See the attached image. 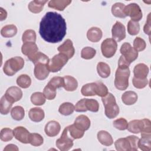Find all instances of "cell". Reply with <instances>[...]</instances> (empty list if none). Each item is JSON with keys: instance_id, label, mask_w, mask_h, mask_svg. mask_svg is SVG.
<instances>
[{"instance_id": "obj_1", "label": "cell", "mask_w": 151, "mask_h": 151, "mask_svg": "<svg viewBox=\"0 0 151 151\" xmlns=\"http://www.w3.org/2000/svg\"><path fill=\"white\" fill-rule=\"evenodd\" d=\"M66 32V22L61 15L57 12H47L40 23L39 33L47 42L55 44L61 41Z\"/></svg>"}, {"instance_id": "obj_2", "label": "cell", "mask_w": 151, "mask_h": 151, "mask_svg": "<svg viewBox=\"0 0 151 151\" xmlns=\"http://www.w3.org/2000/svg\"><path fill=\"white\" fill-rule=\"evenodd\" d=\"M101 100L104 107V113L106 117L110 119L117 117L120 110L113 94L108 93L106 96L101 97Z\"/></svg>"}, {"instance_id": "obj_3", "label": "cell", "mask_w": 151, "mask_h": 151, "mask_svg": "<svg viewBox=\"0 0 151 151\" xmlns=\"http://www.w3.org/2000/svg\"><path fill=\"white\" fill-rule=\"evenodd\" d=\"M139 137L136 136H129L119 138L114 142L116 149L118 151H134L138 149Z\"/></svg>"}, {"instance_id": "obj_4", "label": "cell", "mask_w": 151, "mask_h": 151, "mask_svg": "<svg viewBox=\"0 0 151 151\" xmlns=\"http://www.w3.org/2000/svg\"><path fill=\"white\" fill-rule=\"evenodd\" d=\"M130 71L129 67H118L115 73L114 84L116 88L119 90H125L129 87V78Z\"/></svg>"}, {"instance_id": "obj_5", "label": "cell", "mask_w": 151, "mask_h": 151, "mask_svg": "<svg viewBox=\"0 0 151 151\" xmlns=\"http://www.w3.org/2000/svg\"><path fill=\"white\" fill-rule=\"evenodd\" d=\"M24 59L21 57L17 56L11 58L6 60L4 64V73L8 76H12L24 67Z\"/></svg>"}, {"instance_id": "obj_6", "label": "cell", "mask_w": 151, "mask_h": 151, "mask_svg": "<svg viewBox=\"0 0 151 151\" xmlns=\"http://www.w3.org/2000/svg\"><path fill=\"white\" fill-rule=\"evenodd\" d=\"M68 58L63 54L59 53L55 55L47 64V67L50 72L56 73L60 71L62 68L67 64Z\"/></svg>"}, {"instance_id": "obj_7", "label": "cell", "mask_w": 151, "mask_h": 151, "mask_svg": "<svg viewBox=\"0 0 151 151\" xmlns=\"http://www.w3.org/2000/svg\"><path fill=\"white\" fill-rule=\"evenodd\" d=\"M68 126L65 127L63 131L61 137L56 140L55 145L61 151H67L73 146V139L68 136Z\"/></svg>"}, {"instance_id": "obj_8", "label": "cell", "mask_w": 151, "mask_h": 151, "mask_svg": "<svg viewBox=\"0 0 151 151\" xmlns=\"http://www.w3.org/2000/svg\"><path fill=\"white\" fill-rule=\"evenodd\" d=\"M117 44L113 38L105 39L101 44V50L103 55L106 58H111L116 53Z\"/></svg>"}, {"instance_id": "obj_9", "label": "cell", "mask_w": 151, "mask_h": 151, "mask_svg": "<svg viewBox=\"0 0 151 151\" xmlns=\"http://www.w3.org/2000/svg\"><path fill=\"white\" fill-rule=\"evenodd\" d=\"M124 12L126 17L128 16L130 17V20L135 22H138L141 20L143 17L140 6L136 3H131L125 6Z\"/></svg>"}, {"instance_id": "obj_10", "label": "cell", "mask_w": 151, "mask_h": 151, "mask_svg": "<svg viewBox=\"0 0 151 151\" xmlns=\"http://www.w3.org/2000/svg\"><path fill=\"white\" fill-rule=\"evenodd\" d=\"M120 51L122 55L130 64L137 58L138 52L129 42H124L121 46Z\"/></svg>"}, {"instance_id": "obj_11", "label": "cell", "mask_w": 151, "mask_h": 151, "mask_svg": "<svg viewBox=\"0 0 151 151\" xmlns=\"http://www.w3.org/2000/svg\"><path fill=\"white\" fill-rule=\"evenodd\" d=\"M112 38L116 41L120 42L126 38V28L119 21H116L111 29Z\"/></svg>"}, {"instance_id": "obj_12", "label": "cell", "mask_w": 151, "mask_h": 151, "mask_svg": "<svg viewBox=\"0 0 151 151\" xmlns=\"http://www.w3.org/2000/svg\"><path fill=\"white\" fill-rule=\"evenodd\" d=\"M14 136L19 142L22 143H29L30 133L24 127L18 126L13 130Z\"/></svg>"}, {"instance_id": "obj_13", "label": "cell", "mask_w": 151, "mask_h": 151, "mask_svg": "<svg viewBox=\"0 0 151 151\" xmlns=\"http://www.w3.org/2000/svg\"><path fill=\"white\" fill-rule=\"evenodd\" d=\"M57 50L60 53L66 55L68 60L71 58L75 53V49L73 46V42L70 39L66 40L61 45H60L58 47Z\"/></svg>"}, {"instance_id": "obj_14", "label": "cell", "mask_w": 151, "mask_h": 151, "mask_svg": "<svg viewBox=\"0 0 151 151\" xmlns=\"http://www.w3.org/2000/svg\"><path fill=\"white\" fill-rule=\"evenodd\" d=\"M34 73L35 78L39 80H44L47 78L50 71L47 67V64L38 63L35 65Z\"/></svg>"}, {"instance_id": "obj_15", "label": "cell", "mask_w": 151, "mask_h": 151, "mask_svg": "<svg viewBox=\"0 0 151 151\" xmlns=\"http://www.w3.org/2000/svg\"><path fill=\"white\" fill-rule=\"evenodd\" d=\"M61 130L60 123L55 120L48 122L44 128L45 134L49 137H54L58 134Z\"/></svg>"}, {"instance_id": "obj_16", "label": "cell", "mask_w": 151, "mask_h": 151, "mask_svg": "<svg viewBox=\"0 0 151 151\" xmlns=\"http://www.w3.org/2000/svg\"><path fill=\"white\" fill-rule=\"evenodd\" d=\"M38 51V48L34 42H27L22 44L21 47L22 53L27 56L30 60Z\"/></svg>"}, {"instance_id": "obj_17", "label": "cell", "mask_w": 151, "mask_h": 151, "mask_svg": "<svg viewBox=\"0 0 151 151\" xmlns=\"http://www.w3.org/2000/svg\"><path fill=\"white\" fill-rule=\"evenodd\" d=\"M14 103L18 101L22 97V90L17 86H11L9 87L5 94Z\"/></svg>"}, {"instance_id": "obj_18", "label": "cell", "mask_w": 151, "mask_h": 151, "mask_svg": "<svg viewBox=\"0 0 151 151\" xmlns=\"http://www.w3.org/2000/svg\"><path fill=\"white\" fill-rule=\"evenodd\" d=\"M149 67L144 63H139L135 65L133 69L134 77L137 78L145 79L149 73Z\"/></svg>"}, {"instance_id": "obj_19", "label": "cell", "mask_w": 151, "mask_h": 151, "mask_svg": "<svg viewBox=\"0 0 151 151\" xmlns=\"http://www.w3.org/2000/svg\"><path fill=\"white\" fill-rule=\"evenodd\" d=\"M74 124L76 127H77L83 131H86L90 128L91 122L90 120L87 116L81 114L77 117Z\"/></svg>"}, {"instance_id": "obj_20", "label": "cell", "mask_w": 151, "mask_h": 151, "mask_svg": "<svg viewBox=\"0 0 151 151\" xmlns=\"http://www.w3.org/2000/svg\"><path fill=\"white\" fill-rule=\"evenodd\" d=\"M103 32L100 28L96 27L90 28L87 32V39L93 42H99L102 38Z\"/></svg>"}, {"instance_id": "obj_21", "label": "cell", "mask_w": 151, "mask_h": 151, "mask_svg": "<svg viewBox=\"0 0 151 151\" xmlns=\"http://www.w3.org/2000/svg\"><path fill=\"white\" fill-rule=\"evenodd\" d=\"M28 116L31 120L34 122H40L42 121L44 117V111L40 107H34L31 108L29 112Z\"/></svg>"}, {"instance_id": "obj_22", "label": "cell", "mask_w": 151, "mask_h": 151, "mask_svg": "<svg viewBox=\"0 0 151 151\" xmlns=\"http://www.w3.org/2000/svg\"><path fill=\"white\" fill-rule=\"evenodd\" d=\"M14 102L4 94L0 101V112L3 115H6L9 113Z\"/></svg>"}, {"instance_id": "obj_23", "label": "cell", "mask_w": 151, "mask_h": 151, "mask_svg": "<svg viewBox=\"0 0 151 151\" xmlns=\"http://www.w3.org/2000/svg\"><path fill=\"white\" fill-rule=\"evenodd\" d=\"M97 139L99 142L106 146H110L113 143V139L111 134L105 130H100L97 133Z\"/></svg>"}, {"instance_id": "obj_24", "label": "cell", "mask_w": 151, "mask_h": 151, "mask_svg": "<svg viewBox=\"0 0 151 151\" xmlns=\"http://www.w3.org/2000/svg\"><path fill=\"white\" fill-rule=\"evenodd\" d=\"M138 99L137 93L133 91H127L124 92L122 96L123 103L127 106L134 104Z\"/></svg>"}, {"instance_id": "obj_25", "label": "cell", "mask_w": 151, "mask_h": 151, "mask_svg": "<svg viewBox=\"0 0 151 151\" xmlns=\"http://www.w3.org/2000/svg\"><path fill=\"white\" fill-rule=\"evenodd\" d=\"M63 78L64 82L63 87L66 91H73L77 88L78 82L74 77L70 76H65L63 77Z\"/></svg>"}, {"instance_id": "obj_26", "label": "cell", "mask_w": 151, "mask_h": 151, "mask_svg": "<svg viewBox=\"0 0 151 151\" xmlns=\"http://www.w3.org/2000/svg\"><path fill=\"white\" fill-rule=\"evenodd\" d=\"M71 3L70 0H51L48 2V6L51 8L63 11Z\"/></svg>"}, {"instance_id": "obj_27", "label": "cell", "mask_w": 151, "mask_h": 151, "mask_svg": "<svg viewBox=\"0 0 151 151\" xmlns=\"http://www.w3.org/2000/svg\"><path fill=\"white\" fill-rule=\"evenodd\" d=\"M137 146L143 151H150L151 150V134L141 135V139H139Z\"/></svg>"}, {"instance_id": "obj_28", "label": "cell", "mask_w": 151, "mask_h": 151, "mask_svg": "<svg viewBox=\"0 0 151 151\" xmlns=\"http://www.w3.org/2000/svg\"><path fill=\"white\" fill-rule=\"evenodd\" d=\"M47 2V1H38V0H34L31 1L28 4V9L32 13L38 14L41 12L44 5L45 3Z\"/></svg>"}, {"instance_id": "obj_29", "label": "cell", "mask_w": 151, "mask_h": 151, "mask_svg": "<svg viewBox=\"0 0 151 151\" xmlns=\"http://www.w3.org/2000/svg\"><path fill=\"white\" fill-rule=\"evenodd\" d=\"M17 33V28L14 24H8L3 27L1 30V34L5 38H11Z\"/></svg>"}, {"instance_id": "obj_30", "label": "cell", "mask_w": 151, "mask_h": 151, "mask_svg": "<svg viewBox=\"0 0 151 151\" xmlns=\"http://www.w3.org/2000/svg\"><path fill=\"white\" fill-rule=\"evenodd\" d=\"M97 71L98 74L103 78H107L110 76L111 70L109 65L103 62H99L97 65Z\"/></svg>"}, {"instance_id": "obj_31", "label": "cell", "mask_w": 151, "mask_h": 151, "mask_svg": "<svg viewBox=\"0 0 151 151\" xmlns=\"http://www.w3.org/2000/svg\"><path fill=\"white\" fill-rule=\"evenodd\" d=\"M81 93L84 96H94L96 95V84L90 83L84 84L81 90Z\"/></svg>"}, {"instance_id": "obj_32", "label": "cell", "mask_w": 151, "mask_h": 151, "mask_svg": "<svg viewBox=\"0 0 151 151\" xmlns=\"http://www.w3.org/2000/svg\"><path fill=\"white\" fill-rule=\"evenodd\" d=\"M124 7L125 5L123 3L116 2L114 4L111 6L112 14L116 17L124 18L126 17L124 12Z\"/></svg>"}, {"instance_id": "obj_33", "label": "cell", "mask_w": 151, "mask_h": 151, "mask_svg": "<svg viewBox=\"0 0 151 151\" xmlns=\"http://www.w3.org/2000/svg\"><path fill=\"white\" fill-rule=\"evenodd\" d=\"M11 115L12 118L15 120L20 121L22 120L25 116L24 109L20 106H15L11 109Z\"/></svg>"}, {"instance_id": "obj_34", "label": "cell", "mask_w": 151, "mask_h": 151, "mask_svg": "<svg viewBox=\"0 0 151 151\" xmlns=\"http://www.w3.org/2000/svg\"><path fill=\"white\" fill-rule=\"evenodd\" d=\"M74 110V106L70 102H65L62 103L58 109L60 114L64 116H69L71 114Z\"/></svg>"}, {"instance_id": "obj_35", "label": "cell", "mask_w": 151, "mask_h": 151, "mask_svg": "<svg viewBox=\"0 0 151 151\" xmlns=\"http://www.w3.org/2000/svg\"><path fill=\"white\" fill-rule=\"evenodd\" d=\"M142 126V120H133L128 123L127 129L132 133L138 134L141 132Z\"/></svg>"}, {"instance_id": "obj_36", "label": "cell", "mask_w": 151, "mask_h": 151, "mask_svg": "<svg viewBox=\"0 0 151 151\" xmlns=\"http://www.w3.org/2000/svg\"><path fill=\"white\" fill-rule=\"evenodd\" d=\"M29 60L31 61L34 64V65L38 63L48 64L50 59L45 54L38 51Z\"/></svg>"}, {"instance_id": "obj_37", "label": "cell", "mask_w": 151, "mask_h": 151, "mask_svg": "<svg viewBox=\"0 0 151 151\" xmlns=\"http://www.w3.org/2000/svg\"><path fill=\"white\" fill-rule=\"evenodd\" d=\"M68 130L70 132L71 138L73 139H81L83 137L84 134V131L76 127L74 124L70 125L68 126Z\"/></svg>"}, {"instance_id": "obj_38", "label": "cell", "mask_w": 151, "mask_h": 151, "mask_svg": "<svg viewBox=\"0 0 151 151\" xmlns=\"http://www.w3.org/2000/svg\"><path fill=\"white\" fill-rule=\"evenodd\" d=\"M17 84L22 88H27L31 86V79L27 74H21L18 77Z\"/></svg>"}, {"instance_id": "obj_39", "label": "cell", "mask_w": 151, "mask_h": 151, "mask_svg": "<svg viewBox=\"0 0 151 151\" xmlns=\"http://www.w3.org/2000/svg\"><path fill=\"white\" fill-rule=\"evenodd\" d=\"M45 97L41 92H35L31 96L32 103L35 106H41L45 103Z\"/></svg>"}, {"instance_id": "obj_40", "label": "cell", "mask_w": 151, "mask_h": 151, "mask_svg": "<svg viewBox=\"0 0 151 151\" xmlns=\"http://www.w3.org/2000/svg\"><path fill=\"white\" fill-rule=\"evenodd\" d=\"M36 33L33 29L25 30L22 35V41L24 43L27 42H35L36 41Z\"/></svg>"}, {"instance_id": "obj_41", "label": "cell", "mask_w": 151, "mask_h": 151, "mask_svg": "<svg viewBox=\"0 0 151 151\" xmlns=\"http://www.w3.org/2000/svg\"><path fill=\"white\" fill-rule=\"evenodd\" d=\"M44 143V139L42 136L36 133H30L29 143L33 146H40Z\"/></svg>"}, {"instance_id": "obj_42", "label": "cell", "mask_w": 151, "mask_h": 151, "mask_svg": "<svg viewBox=\"0 0 151 151\" xmlns=\"http://www.w3.org/2000/svg\"><path fill=\"white\" fill-rule=\"evenodd\" d=\"M96 54V50L90 47H86L82 49L81 51V57L85 60L92 59Z\"/></svg>"}, {"instance_id": "obj_43", "label": "cell", "mask_w": 151, "mask_h": 151, "mask_svg": "<svg viewBox=\"0 0 151 151\" xmlns=\"http://www.w3.org/2000/svg\"><path fill=\"white\" fill-rule=\"evenodd\" d=\"M13 136H14L13 130L10 128L5 127V128H3L1 130L0 139L3 142H6L11 140L13 138Z\"/></svg>"}, {"instance_id": "obj_44", "label": "cell", "mask_w": 151, "mask_h": 151, "mask_svg": "<svg viewBox=\"0 0 151 151\" xmlns=\"http://www.w3.org/2000/svg\"><path fill=\"white\" fill-rule=\"evenodd\" d=\"M43 94L46 99L49 100H53L56 96V89L49 84H47L44 88Z\"/></svg>"}, {"instance_id": "obj_45", "label": "cell", "mask_w": 151, "mask_h": 151, "mask_svg": "<svg viewBox=\"0 0 151 151\" xmlns=\"http://www.w3.org/2000/svg\"><path fill=\"white\" fill-rule=\"evenodd\" d=\"M86 107L87 110L92 112H97L99 110V102L93 99H86Z\"/></svg>"}, {"instance_id": "obj_46", "label": "cell", "mask_w": 151, "mask_h": 151, "mask_svg": "<svg viewBox=\"0 0 151 151\" xmlns=\"http://www.w3.org/2000/svg\"><path fill=\"white\" fill-rule=\"evenodd\" d=\"M140 31V25L138 22L130 20L127 24V32L131 35H136Z\"/></svg>"}, {"instance_id": "obj_47", "label": "cell", "mask_w": 151, "mask_h": 151, "mask_svg": "<svg viewBox=\"0 0 151 151\" xmlns=\"http://www.w3.org/2000/svg\"><path fill=\"white\" fill-rule=\"evenodd\" d=\"M96 95L100 97H104L108 94V88L101 81H96Z\"/></svg>"}, {"instance_id": "obj_48", "label": "cell", "mask_w": 151, "mask_h": 151, "mask_svg": "<svg viewBox=\"0 0 151 151\" xmlns=\"http://www.w3.org/2000/svg\"><path fill=\"white\" fill-rule=\"evenodd\" d=\"M113 126L119 130H125L127 129L128 122L124 118H119L113 122Z\"/></svg>"}, {"instance_id": "obj_49", "label": "cell", "mask_w": 151, "mask_h": 151, "mask_svg": "<svg viewBox=\"0 0 151 151\" xmlns=\"http://www.w3.org/2000/svg\"><path fill=\"white\" fill-rule=\"evenodd\" d=\"M146 47L145 41L142 38L137 37L133 41V48L138 52L143 51Z\"/></svg>"}, {"instance_id": "obj_50", "label": "cell", "mask_w": 151, "mask_h": 151, "mask_svg": "<svg viewBox=\"0 0 151 151\" xmlns=\"http://www.w3.org/2000/svg\"><path fill=\"white\" fill-rule=\"evenodd\" d=\"M142 129H141V135L151 134V123L150 120L148 119H142Z\"/></svg>"}, {"instance_id": "obj_51", "label": "cell", "mask_w": 151, "mask_h": 151, "mask_svg": "<svg viewBox=\"0 0 151 151\" xmlns=\"http://www.w3.org/2000/svg\"><path fill=\"white\" fill-rule=\"evenodd\" d=\"M64 78L63 77H58V76H55L52 77L50 81L48 82V84L51 85L52 87L54 88H61L64 86Z\"/></svg>"}, {"instance_id": "obj_52", "label": "cell", "mask_w": 151, "mask_h": 151, "mask_svg": "<svg viewBox=\"0 0 151 151\" xmlns=\"http://www.w3.org/2000/svg\"><path fill=\"white\" fill-rule=\"evenodd\" d=\"M133 84L134 87L136 88L139 89H142L145 88L148 84V80L146 78L145 79H140V78H137L134 77H133V80H132Z\"/></svg>"}, {"instance_id": "obj_53", "label": "cell", "mask_w": 151, "mask_h": 151, "mask_svg": "<svg viewBox=\"0 0 151 151\" xmlns=\"http://www.w3.org/2000/svg\"><path fill=\"white\" fill-rule=\"evenodd\" d=\"M86 99H82L79 100L74 106V110L77 112H86L87 111L86 107Z\"/></svg>"}, {"instance_id": "obj_54", "label": "cell", "mask_w": 151, "mask_h": 151, "mask_svg": "<svg viewBox=\"0 0 151 151\" xmlns=\"http://www.w3.org/2000/svg\"><path fill=\"white\" fill-rule=\"evenodd\" d=\"M143 31L146 34H147L150 37V13L147 16V19L145 25L143 27Z\"/></svg>"}, {"instance_id": "obj_55", "label": "cell", "mask_w": 151, "mask_h": 151, "mask_svg": "<svg viewBox=\"0 0 151 151\" xmlns=\"http://www.w3.org/2000/svg\"><path fill=\"white\" fill-rule=\"evenodd\" d=\"M19 149L18 148V147L14 144H9L6 146V147L4 148V151H10V150H12V151H15V150H18Z\"/></svg>"}, {"instance_id": "obj_56", "label": "cell", "mask_w": 151, "mask_h": 151, "mask_svg": "<svg viewBox=\"0 0 151 151\" xmlns=\"http://www.w3.org/2000/svg\"><path fill=\"white\" fill-rule=\"evenodd\" d=\"M0 11H1V14H0V20L3 21L6 19L7 17V12L6 11L2 8H0Z\"/></svg>"}]
</instances>
